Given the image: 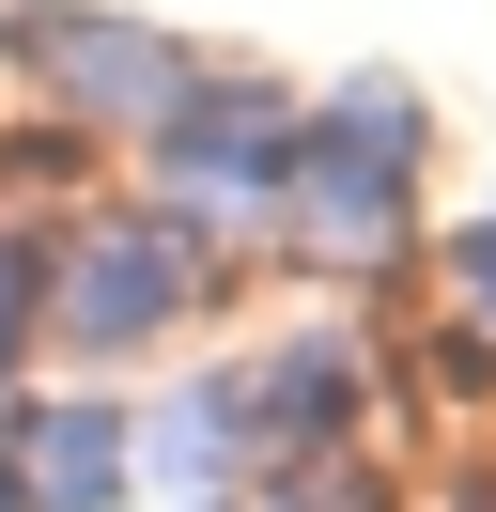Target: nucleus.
I'll use <instances>...</instances> for the list:
<instances>
[{
	"label": "nucleus",
	"instance_id": "f257e3e1",
	"mask_svg": "<svg viewBox=\"0 0 496 512\" xmlns=\"http://www.w3.org/2000/svg\"><path fill=\"white\" fill-rule=\"evenodd\" d=\"M403 171H419V94L403 78H341L279 140V233L326 249V264H388L403 249Z\"/></svg>",
	"mask_w": 496,
	"mask_h": 512
},
{
	"label": "nucleus",
	"instance_id": "f03ea898",
	"mask_svg": "<svg viewBox=\"0 0 496 512\" xmlns=\"http://www.w3.org/2000/svg\"><path fill=\"white\" fill-rule=\"evenodd\" d=\"M279 140H295V125H279L264 78H248V63H202L186 109L155 125V187H171L155 233H186V249H202V233H264L279 218Z\"/></svg>",
	"mask_w": 496,
	"mask_h": 512
},
{
	"label": "nucleus",
	"instance_id": "7ed1b4c3",
	"mask_svg": "<svg viewBox=\"0 0 496 512\" xmlns=\"http://www.w3.org/2000/svg\"><path fill=\"white\" fill-rule=\"evenodd\" d=\"M186 280H202L186 233H155V218H78V233H62V264H47V311H31V326H62V357H140V342H171Z\"/></svg>",
	"mask_w": 496,
	"mask_h": 512
},
{
	"label": "nucleus",
	"instance_id": "20e7f679",
	"mask_svg": "<svg viewBox=\"0 0 496 512\" xmlns=\"http://www.w3.org/2000/svg\"><path fill=\"white\" fill-rule=\"evenodd\" d=\"M233 388H248V466H264V481L326 466V450L372 419V357H357V326H295V342H264Z\"/></svg>",
	"mask_w": 496,
	"mask_h": 512
},
{
	"label": "nucleus",
	"instance_id": "39448f33",
	"mask_svg": "<svg viewBox=\"0 0 496 512\" xmlns=\"http://www.w3.org/2000/svg\"><path fill=\"white\" fill-rule=\"evenodd\" d=\"M31 63H47L62 109H109V125H140V140L171 125L186 78H202L171 32H140V16H31Z\"/></svg>",
	"mask_w": 496,
	"mask_h": 512
},
{
	"label": "nucleus",
	"instance_id": "423d86ee",
	"mask_svg": "<svg viewBox=\"0 0 496 512\" xmlns=\"http://www.w3.org/2000/svg\"><path fill=\"white\" fill-rule=\"evenodd\" d=\"M140 419L124 404H0V481H16V512H109L124 481H140Z\"/></svg>",
	"mask_w": 496,
	"mask_h": 512
},
{
	"label": "nucleus",
	"instance_id": "0eeeda50",
	"mask_svg": "<svg viewBox=\"0 0 496 512\" xmlns=\"http://www.w3.org/2000/svg\"><path fill=\"white\" fill-rule=\"evenodd\" d=\"M124 450H140L155 481H186V497H202V481H233V466H248V388H233V373L186 388V404H171V419H140Z\"/></svg>",
	"mask_w": 496,
	"mask_h": 512
},
{
	"label": "nucleus",
	"instance_id": "6e6552de",
	"mask_svg": "<svg viewBox=\"0 0 496 512\" xmlns=\"http://www.w3.org/2000/svg\"><path fill=\"white\" fill-rule=\"evenodd\" d=\"M450 311H465V342L496 357V202H481V218L450 233Z\"/></svg>",
	"mask_w": 496,
	"mask_h": 512
},
{
	"label": "nucleus",
	"instance_id": "1a4fd4ad",
	"mask_svg": "<svg viewBox=\"0 0 496 512\" xmlns=\"http://www.w3.org/2000/svg\"><path fill=\"white\" fill-rule=\"evenodd\" d=\"M0 512H16V481H0Z\"/></svg>",
	"mask_w": 496,
	"mask_h": 512
}]
</instances>
